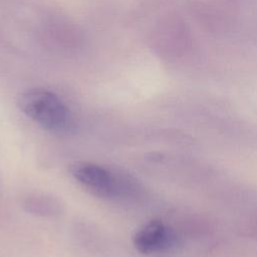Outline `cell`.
<instances>
[{"label":"cell","mask_w":257,"mask_h":257,"mask_svg":"<svg viewBox=\"0 0 257 257\" xmlns=\"http://www.w3.org/2000/svg\"><path fill=\"white\" fill-rule=\"evenodd\" d=\"M27 206V210L33 213H37V214H51L52 212L55 211V207L56 205L53 204V202L51 200H47L44 197L41 198H31L30 200H27L26 203Z\"/></svg>","instance_id":"8992f818"},{"label":"cell","mask_w":257,"mask_h":257,"mask_svg":"<svg viewBox=\"0 0 257 257\" xmlns=\"http://www.w3.org/2000/svg\"><path fill=\"white\" fill-rule=\"evenodd\" d=\"M19 108L44 130L51 133L68 132L71 125L70 114L53 92L43 88H31L18 97Z\"/></svg>","instance_id":"6da1fadb"},{"label":"cell","mask_w":257,"mask_h":257,"mask_svg":"<svg viewBox=\"0 0 257 257\" xmlns=\"http://www.w3.org/2000/svg\"><path fill=\"white\" fill-rule=\"evenodd\" d=\"M166 48L168 53L179 59L191 60L197 54V43L190 26L181 19H173L166 28Z\"/></svg>","instance_id":"277c9868"},{"label":"cell","mask_w":257,"mask_h":257,"mask_svg":"<svg viewBox=\"0 0 257 257\" xmlns=\"http://www.w3.org/2000/svg\"><path fill=\"white\" fill-rule=\"evenodd\" d=\"M70 175L94 195L115 198L120 193L117 179L105 168L88 162H75L69 167Z\"/></svg>","instance_id":"7a4b0ae2"},{"label":"cell","mask_w":257,"mask_h":257,"mask_svg":"<svg viewBox=\"0 0 257 257\" xmlns=\"http://www.w3.org/2000/svg\"><path fill=\"white\" fill-rule=\"evenodd\" d=\"M136 249L143 254L165 252L177 243L175 232L161 221H151L140 228L133 239Z\"/></svg>","instance_id":"3957f363"},{"label":"cell","mask_w":257,"mask_h":257,"mask_svg":"<svg viewBox=\"0 0 257 257\" xmlns=\"http://www.w3.org/2000/svg\"><path fill=\"white\" fill-rule=\"evenodd\" d=\"M197 20L209 31L216 34H227L232 30L233 23L223 11L205 3H195L191 6Z\"/></svg>","instance_id":"5b68a950"}]
</instances>
